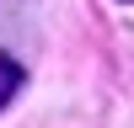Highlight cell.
<instances>
[{
    "mask_svg": "<svg viewBox=\"0 0 134 128\" xmlns=\"http://www.w3.org/2000/svg\"><path fill=\"white\" fill-rule=\"evenodd\" d=\"M21 91V64L11 59V53H0V112L11 107V96Z\"/></svg>",
    "mask_w": 134,
    "mask_h": 128,
    "instance_id": "obj_1",
    "label": "cell"
},
{
    "mask_svg": "<svg viewBox=\"0 0 134 128\" xmlns=\"http://www.w3.org/2000/svg\"><path fill=\"white\" fill-rule=\"evenodd\" d=\"M124 5H134V0H124Z\"/></svg>",
    "mask_w": 134,
    "mask_h": 128,
    "instance_id": "obj_2",
    "label": "cell"
}]
</instances>
